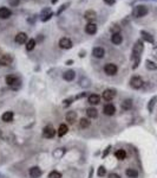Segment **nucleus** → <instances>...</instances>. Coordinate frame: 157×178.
I'll use <instances>...</instances> for the list:
<instances>
[{
  "instance_id": "f257e3e1",
  "label": "nucleus",
  "mask_w": 157,
  "mask_h": 178,
  "mask_svg": "<svg viewBox=\"0 0 157 178\" xmlns=\"http://www.w3.org/2000/svg\"><path fill=\"white\" fill-rule=\"evenodd\" d=\"M143 49H144L143 42L141 39H138L137 42L135 43L134 48H132V56H131V59L134 61V65H132L134 69L137 68L139 62H141V54L143 52Z\"/></svg>"
},
{
  "instance_id": "f03ea898",
  "label": "nucleus",
  "mask_w": 157,
  "mask_h": 178,
  "mask_svg": "<svg viewBox=\"0 0 157 178\" xmlns=\"http://www.w3.org/2000/svg\"><path fill=\"white\" fill-rule=\"evenodd\" d=\"M148 14V7L144 6V5H138L135 7L134 10V16L136 18H142V17H145Z\"/></svg>"
},
{
  "instance_id": "7ed1b4c3",
  "label": "nucleus",
  "mask_w": 157,
  "mask_h": 178,
  "mask_svg": "<svg viewBox=\"0 0 157 178\" xmlns=\"http://www.w3.org/2000/svg\"><path fill=\"white\" fill-rule=\"evenodd\" d=\"M104 71H105L106 75L114 76V75L117 74L118 68H117V65L114 64V63H108V64H105V67H104Z\"/></svg>"
},
{
  "instance_id": "20e7f679",
  "label": "nucleus",
  "mask_w": 157,
  "mask_h": 178,
  "mask_svg": "<svg viewBox=\"0 0 157 178\" xmlns=\"http://www.w3.org/2000/svg\"><path fill=\"white\" fill-rule=\"evenodd\" d=\"M143 84H144V82H143L142 77H139V76H134L130 80V86L134 89H141L143 87Z\"/></svg>"
},
{
  "instance_id": "39448f33",
  "label": "nucleus",
  "mask_w": 157,
  "mask_h": 178,
  "mask_svg": "<svg viewBox=\"0 0 157 178\" xmlns=\"http://www.w3.org/2000/svg\"><path fill=\"white\" fill-rule=\"evenodd\" d=\"M13 62V57L10 54H4L0 56V65L1 67H7Z\"/></svg>"
},
{
  "instance_id": "423d86ee",
  "label": "nucleus",
  "mask_w": 157,
  "mask_h": 178,
  "mask_svg": "<svg viewBox=\"0 0 157 178\" xmlns=\"http://www.w3.org/2000/svg\"><path fill=\"white\" fill-rule=\"evenodd\" d=\"M43 134H44L45 138L52 139L56 136V130H55L52 126H46V127L43 130Z\"/></svg>"
},
{
  "instance_id": "0eeeda50",
  "label": "nucleus",
  "mask_w": 157,
  "mask_h": 178,
  "mask_svg": "<svg viewBox=\"0 0 157 178\" xmlns=\"http://www.w3.org/2000/svg\"><path fill=\"white\" fill-rule=\"evenodd\" d=\"M59 46L61 49H65V50L71 49L72 48V42H71L70 38H67V37H63V38H60V40H59Z\"/></svg>"
},
{
  "instance_id": "6e6552de",
  "label": "nucleus",
  "mask_w": 157,
  "mask_h": 178,
  "mask_svg": "<svg viewBox=\"0 0 157 178\" xmlns=\"http://www.w3.org/2000/svg\"><path fill=\"white\" fill-rule=\"evenodd\" d=\"M116 96V90L115 89H105L103 92V99L105 101H111Z\"/></svg>"
},
{
  "instance_id": "1a4fd4ad",
  "label": "nucleus",
  "mask_w": 157,
  "mask_h": 178,
  "mask_svg": "<svg viewBox=\"0 0 157 178\" xmlns=\"http://www.w3.org/2000/svg\"><path fill=\"white\" fill-rule=\"evenodd\" d=\"M104 114L105 115H109V117H112L115 113H116V107L112 105V103H108L104 106V109H103Z\"/></svg>"
},
{
  "instance_id": "9d476101",
  "label": "nucleus",
  "mask_w": 157,
  "mask_h": 178,
  "mask_svg": "<svg viewBox=\"0 0 157 178\" xmlns=\"http://www.w3.org/2000/svg\"><path fill=\"white\" fill-rule=\"evenodd\" d=\"M92 56L96 58H103L105 56V50L102 46H96L92 49Z\"/></svg>"
},
{
  "instance_id": "9b49d317",
  "label": "nucleus",
  "mask_w": 157,
  "mask_h": 178,
  "mask_svg": "<svg viewBox=\"0 0 157 178\" xmlns=\"http://www.w3.org/2000/svg\"><path fill=\"white\" fill-rule=\"evenodd\" d=\"M52 16H53V13H52L51 8H49V7H47V8H44V10L41 11V14H40V17H41V18H40V19H41V21H44V23H45V21H47V20L50 19Z\"/></svg>"
},
{
  "instance_id": "f8f14e48",
  "label": "nucleus",
  "mask_w": 157,
  "mask_h": 178,
  "mask_svg": "<svg viewBox=\"0 0 157 178\" xmlns=\"http://www.w3.org/2000/svg\"><path fill=\"white\" fill-rule=\"evenodd\" d=\"M41 169L38 167V166H33V167H31L30 169V171H28V175H30V177L31 178H39L41 176Z\"/></svg>"
},
{
  "instance_id": "ddd939ff",
  "label": "nucleus",
  "mask_w": 157,
  "mask_h": 178,
  "mask_svg": "<svg viewBox=\"0 0 157 178\" xmlns=\"http://www.w3.org/2000/svg\"><path fill=\"white\" fill-rule=\"evenodd\" d=\"M12 16V11L7 7H0V19H8Z\"/></svg>"
},
{
  "instance_id": "4468645a",
  "label": "nucleus",
  "mask_w": 157,
  "mask_h": 178,
  "mask_svg": "<svg viewBox=\"0 0 157 178\" xmlns=\"http://www.w3.org/2000/svg\"><path fill=\"white\" fill-rule=\"evenodd\" d=\"M84 18L86 20H89L90 23H92L93 20L97 18V13H96L93 10H87V11L84 13Z\"/></svg>"
},
{
  "instance_id": "2eb2a0df",
  "label": "nucleus",
  "mask_w": 157,
  "mask_h": 178,
  "mask_svg": "<svg viewBox=\"0 0 157 178\" xmlns=\"http://www.w3.org/2000/svg\"><path fill=\"white\" fill-rule=\"evenodd\" d=\"M65 118H66V121H67L69 123H75V122L77 121V113L73 112V111H70V112L66 113Z\"/></svg>"
},
{
  "instance_id": "dca6fc26",
  "label": "nucleus",
  "mask_w": 157,
  "mask_h": 178,
  "mask_svg": "<svg viewBox=\"0 0 157 178\" xmlns=\"http://www.w3.org/2000/svg\"><path fill=\"white\" fill-rule=\"evenodd\" d=\"M85 32L89 33V35H95L97 32V25L95 23H89L85 26Z\"/></svg>"
},
{
  "instance_id": "f3484780",
  "label": "nucleus",
  "mask_w": 157,
  "mask_h": 178,
  "mask_svg": "<svg viewBox=\"0 0 157 178\" xmlns=\"http://www.w3.org/2000/svg\"><path fill=\"white\" fill-rule=\"evenodd\" d=\"M16 43H18V44H24V43H26L27 42V35L25 33V32H19L17 36H16Z\"/></svg>"
},
{
  "instance_id": "a211bd4d",
  "label": "nucleus",
  "mask_w": 157,
  "mask_h": 178,
  "mask_svg": "<svg viewBox=\"0 0 157 178\" xmlns=\"http://www.w3.org/2000/svg\"><path fill=\"white\" fill-rule=\"evenodd\" d=\"M141 36H142V38L145 40V42H148V43H151V44H154V37L149 33V32H147V31H144V30H142L141 31Z\"/></svg>"
},
{
  "instance_id": "6ab92c4d",
  "label": "nucleus",
  "mask_w": 157,
  "mask_h": 178,
  "mask_svg": "<svg viewBox=\"0 0 157 178\" xmlns=\"http://www.w3.org/2000/svg\"><path fill=\"white\" fill-rule=\"evenodd\" d=\"M75 77H76V73L73 70H67L63 75V79L65 80V81H69V82L72 81V80H75Z\"/></svg>"
},
{
  "instance_id": "aec40b11",
  "label": "nucleus",
  "mask_w": 157,
  "mask_h": 178,
  "mask_svg": "<svg viewBox=\"0 0 157 178\" xmlns=\"http://www.w3.org/2000/svg\"><path fill=\"white\" fill-rule=\"evenodd\" d=\"M5 81H6L7 86H11V87H12V86H14V84L18 82V77H17L16 75H7Z\"/></svg>"
},
{
  "instance_id": "412c9836",
  "label": "nucleus",
  "mask_w": 157,
  "mask_h": 178,
  "mask_svg": "<svg viewBox=\"0 0 157 178\" xmlns=\"http://www.w3.org/2000/svg\"><path fill=\"white\" fill-rule=\"evenodd\" d=\"M87 101H89V103H91V105H98L99 102H100V96L97 95V94H91V95H89Z\"/></svg>"
},
{
  "instance_id": "4be33fe9",
  "label": "nucleus",
  "mask_w": 157,
  "mask_h": 178,
  "mask_svg": "<svg viewBox=\"0 0 157 178\" xmlns=\"http://www.w3.org/2000/svg\"><path fill=\"white\" fill-rule=\"evenodd\" d=\"M111 42L115 44V45H119L122 42H123V37L120 33H112L111 36Z\"/></svg>"
},
{
  "instance_id": "5701e85b",
  "label": "nucleus",
  "mask_w": 157,
  "mask_h": 178,
  "mask_svg": "<svg viewBox=\"0 0 157 178\" xmlns=\"http://www.w3.org/2000/svg\"><path fill=\"white\" fill-rule=\"evenodd\" d=\"M13 117H14L13 112H5L2 114L1 119H2L4 122H11V121H13Z\"/></svg>"
},
{
  "instance_id": "b1692460",
  "label": "nucleus",
  "mask_w": 157,
  "mask_h": 178,
  "mask_svg": "<svg viewBox=\"0 0 157 178\" xmlns=\"http://www.w3.org/2000/svg\"><path fill=\"white\" fill-rule=\"evenodd\" d=\"M86 114L90 119H95L97 118V115H98V111L96 108H93V107H90V108L86 109Z\"/></svg>"
},
{
  "instance_id": "393cba45",
  "label": "nucleus",
  "mask_w": 157,
  "mask_h": 178,
  "mask_svg": "<svg viewBox=\"0 0 157 178\" xmlns=\"http://www.w3.org/2000/svg\"><path fill=\"white\" fill-rule=\"evenodd\" d=\"M67 132H69V127H67V125L61 123V125L59 126V128H58V136L59 137H64Z\"/></svg>"
},
{
  "instance_id": "a878e982",
  "label": "nucleus",
  "mask_w": 157,
  "mask_h": 178,
  "mask_svg": "<svg viewBox=\"0 0 157 178\" xmlns=\"http://www.w3.org/2000/svg\"><path fill=\"white\" fill-rule=\"evenodd\" d=\"M131 107H132V100L131 99H126L122 102V109L129 111V109H131Z\"/></svg>"
},
{
  "instance_id": "bb28decb",
  "label": "nucleus",
  "mask_w": 157,
  "mask_h": 178,
  "mask_svg": "<svg viewBox=\"0 0 157 178\" xmlns=\"http://www.w3.org/2000/svg\"><path fill=\"white\" fill-rule=\"evenodd\" d=\"M145 67H147L148 70H151V71L157 70V64L155 62L150 61V59H147V61H145Z\"/></svg>"
},
{
  "instance_id": "cd10ccee",
  "label": "nucleus",
  "mask_w": 157,
  "mask_h": 178,
  "mask_svg": "<svg viewBox=\"0 0 157 178\" xmlns=\"http://www.w3.org/2000/svg\"><path fill=\"white\" fill-rule=\"evenodd\" d=\"M36 45H37L36 39L31 38V39L27 40V43H26V50H27V51H32V50L36 48Z\"/></svg>"
},
{
  "instance_id": "c85d7f7f",
  "label": "nucleus",
  "mask_w": 157,
  "mask_h": 178,
  "mask_svg": "<svg viewBox=\"0 0 157 178\" xmlns=\"http://www.w3.org/2000/svg\"><path fill=\"white\" fill-rule=\"evenodd\" d=\"M126 176L129 178H137L138 177V171L136 169H126L125 171Z\"/></svg>"
},
{
  "instance_id": "c756f323",
  "label": "nucleus",
  "mask_w": 157,
  "mask_h": 178,
  "mask_svg": "<svg viewBox=\"0 0 157 178\" xmlns=\"http://www.w3.org/2000/svg\"><path fill=\"white\" fill-rule=\"evenodd\" d=\"M65 148H57L56 151H53V153H52V156L55 157L56 159H60L64 155H65Z\"/></svg>"
},
{
  "instance_id": "7c9ffc66",
  "label": "nucleus",
  "mask_w": 157,
  "mask_h": 178,
  "mask_svg": "<svg viewBox=\"0 0 157 178\" xmlns=\"http://www.w3.org/2000/svg\"><path fill=\"white\" fill-rule=\"evenodd\" d=\"M115 157L118 159V160H124L126 158V152L125 150H117L116 153H115Z\"/></svg>"
},
{
  "instance_id": "2f4dec72",
  "label": "nucleus",
  "mask_w": 157,
  "mask_h": 178,
  "mask_svg": "<svg viewBox=\"0 0 157 178\" xmlns=\"http://www.w3.org/2000/svg\"><path fill=\"white\" fill-rule=\"evenodd\" d=\"M90 125H91V121H90L89 119L81 118L79 120V126H80V128H87Z\"/></svg>"
},
{
  "instance_id": "473e14b6",
  "label": "nucleus",
  "mask_w": 157,
  "mask_h": 178,
  "mask_svg": "<svg viewBox=\"0 0 157 178\" xmlns=\"http://www.w3.org/2000/svg\"><path fill=\"white\" fill-rule=\"evenodd\" d=\"M156 101H157V96H154L153 99L150 100V102H149V105H148L149 112H153V111H154V107H155V105H156Z\"/></svg>"
},
{
  "instance_id": "72a5a7b5",
  "label": "nucleus",
  "mask_w": 157,
  "mask_h": 178,
  "mask_svg": "<svg viewBox=\"0 0 157 178\" xmlns=\"http://www.w3.org/2000/svg\"><path fill=\"white\" fill-rule=\"evenodd\" d=\"M47 178H61V173L59 171H51Z\"/></svg>"
},
{
  "instance_id": "f704fd0d",
  "label": "nucleus",
  "mask_w": 157,
  "mask_h": 178,
  "mask_svg": "<svg viewBox=\"0 0 157 178\" xmlns=\"http://www.w3.org/2000/svg\"><path fill=\"white\" fill-rule=\"evenodd\" d=\"M97 175H98L99 177H104V176L106 175V169H105L104 166H99V167H98V172H97Z\"/></svg>"
},
{
  "instance_id": "c9c22d12",
  "label": "nucleus",
  "mask_w": 157,
  "mask_h": 178,
  "mask_svg": "<svg viewBox=\"0 0 157 178\" xmlns=\"http://www.w3.org/2000/svg\"><path fill=\"white\" fill-rule=\"evenodd\" d=\"M67 6H70V2H66V4H63V5L60 6V8H59L58 11H57V16H59V14H61V12H63L64 10H66V8H67Z\"/></svg>"
},
{
  "instance_id": "e433bc0d",
  "label": "nucleus",
  "mask_w": 157,
  "mask_h": 178,
  "mask_svg": "<svg viewBox=\"0 0 157 178\" xmlns=\"http://www.w3.org/2000/svg\"><path fill=\"white\" fill-rule=\"evenodd\" d=\"M80 86L81 87H89L90 86V81L87 79H81L80 80Z\"/></svg>"
},
{
  "instance_id": "4c0bfd02",
  "label": "nucleus",
  "mask_w": 157,
  "mask_h": 178,
  "mask_svg": "<svg viewBox=\"0 0 157 178\" xmlns=\"http://www.w3.org/2000/svg\"><path fill=\"white\" fill-rule=\"evenodd\" d=\"M20 2V0H8V4L12 6V7H14V6H18Z\"/></svg>"
},
{
  "instance_id": "58836bf2",
  "label": "nucleus",
  "mask_w": 157,
  "mask_h": 178,
  "mask_svg": "<svg viewBox=\"0 0 157 178\" xmlns=\"http://www.w3.org/2000/svg\"><path fill=\"white\" fill-rule=\"evenodd\" d=\"M111 32H114V33H119V30H120V27L119 26H117V25H114V27L111 26Z\"/></svg>"
},
{
  "instance_id": "ea45409f",
  "label": "nucleus",
  "mask_w": 157,
  "mask_h": 178,
  "mask_svg": "<svg viewBox=\"0 0 157 178\" xmlns=\"http://www.w3.org/2000/svg\"><path fill=\"white\" fill-rule=\"evenodd\" d=\"M103 1H105L108 5H114L116 2V0H103Z\"/></svg>"
},
{
  "instance_id": "a19ab883",
  "label": "nucleus",
  "mask_w": 157,
  "mask_h": 178,
  "mask_svg": "<svg viewBox=\"0 0 157 178\" xmlns=\"http://www.w3.org/2000/svg\"><path fill=\"white\" fill-rule=\"evenodd\" d=\"M109 178H120V176L117 175V173H110V175H109Z\"/></svg>"
},
{
  "instance_id": "79ce46f5",
  "label": "nucleus",
  "mask_w": 157,
  "mask_h": 178,
  "mask_svg": "<svg viewBox=\"0 0 157 178\" xmlns=\"http://www.w3.org/2000/svg\"><path fill=\"white\" fill-rule=\"evenodd\" d=\"M71 100L72 99H69V100H64V106H69L71 103Z\"/></svg>"
},
{
  "instance_id": "37998d69",
  "label": "nucleus",
  "mask_w": 157,
  "mask_h": 178,
  "mask_svg": "<svg viewBox=\"0 0 157 178\" xmlns=\"http://www.w3.org/2000/svg\"><path fill=\"white\" fill-rule=\"evenodd\" d=\"M79 56H80V57H84V56H85V51H84V52H83V51H81V52H80V55H79Z\"/></svg>"
},
{
  "instance_id": "c03bdc74",
  "label": "nucleus",
  "mask_w": 157,
  "mask_h": 178,
  "mask_svg": "<svg viewBox=\"0 0 157 178\" xmlns=\"http://www.w3.org/2000/svg\"><path fill=\"white\" fill-rule=\"evenodd\" d=\"M66 63H67V65H70V64H72V61H67Z\"/></svg>"
},
{
  "instance_id": "a18cd8bd",
  "label": "nucleus",
  "mask_w": 157,
  "mask_h": 178,
  "mask_svg": "<svg viewBox=\"0 0 157 178\" xmlns=\"http://www.w3.org/2000/svg\"><path fill=\"white\" fill-rule=\"evenodd\" d=\"M57 1H58V0H52V4H56Z\"/></svg>"
},
{
  "instance_id": "49530a36",
  "label": "nucleus",
  "mask_w": 157,
  "mask_h": 178,
  "mask_svg": "<svg viewBox=\"0 0 157 178\" xmlns=\"http://www.w3.org/2000/svg\"><path fill=\"white\" fill-rule=\"evenodd\" d=\"M0 137H1V131H0Z\"/></svg>"
},
{
  "instance_id": "de8ad7c7",
  "label": "nucleus",
  "mask_w": 157,
  "mask_h": 178,
  "mask_svg": "<svg viewBox=\"0 0 157 178\" xmlns=\"http://www.w3.org/2000/svg\"><path fill=\"white\" fill-rule=\"evenodd\" d=\"M0 52H1V49H0Z\"/></svg>"
}]
</instances>
